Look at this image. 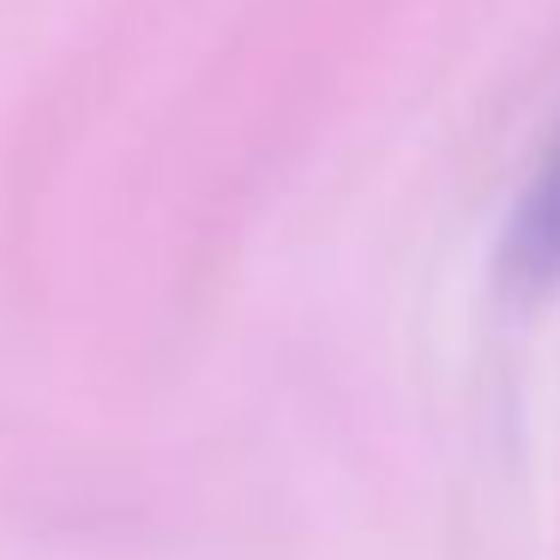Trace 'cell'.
Masks as SVG:
<instances>
[{
  "mask_svg": "<svg viewBox=\"0 0 560 560\" xmlns=\"http://www.w3.org/2000/svg\"><path fill=\"white\" fill-rule=\"evenodd\" d=\"M500 278L512 290H555L560 283V139L518 194L512 230L500 242Z\"/></svg>",
  "mask_w": 560,
  "mask_h": 560,
  "instance_id": "cell-1",
  "label": "cell"
}]
</instances>
